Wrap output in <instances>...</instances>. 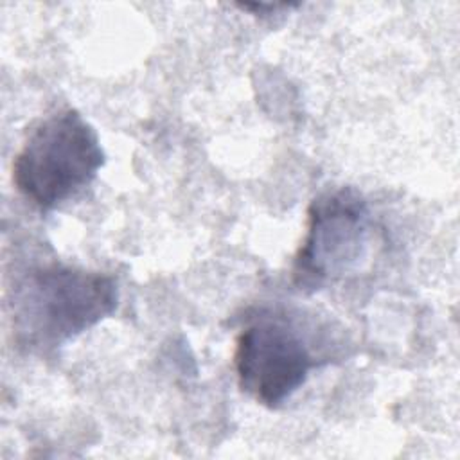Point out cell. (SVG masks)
Listing matches in <instances>:
<instances>
[{
    "instance_id": "obj_1",
    "label": "cell",
    "mask_w": 460,
    "mask_h": 460,
    "mask_svg": "<svg viewBox=\"0 0 460 460\" xmlns=\"http://www.w3.org/2000/svg\"><path fill=\"white\" fill-rule=\"evenodd\" d=\"M119 302L111 275L50 262L31 268L13 293V329L29 350L63 345L110 316Z\"/></svg>"
},
{
    "instance_id": "obj_4",
    "label": "cell",
    "mask_w": 460,
    "mask_h": 460,
    "mask_svg": "<svg viewBox=\"0 0 460 460\" xmlns=\"http://www.w3.org/2000/svg\"><path fill=\"white\" fill-rule=\"evenodd\" d=\"M320 359L295 318L262 311L237 334L234 367L243 392L266 408H279L305 381Z\"/></svg>"
},
{
    "instance_id": "obj_5",
    "label": "cell",
    "mask_w": 460,
    "mask_h": 460,
    "mask_svg": "<svg viewBox=\"0 0 460 460\" xmlns=\"http://www.w3.org/2000/svg\"><path fill=\"white\" fill-rule=\"evenodd\" d=\"M239 9L243 11H252V13H259L261 16H271L277 11H284V9H291V7H298V4H237Z\"/></svg>"
},
{
    "instance_id": "obj_3",
    "label": "cell",
    "mask_w": 460,
    "mask_h": 460,
    "mask_svg": "<svg viewBox=\"0 0 460 460\" xmlns=\"http://www.w3.org/2000/svg\"><path fill=\"white\" fill-rule=\"evenodd\" d=\"M368 237V205L354 187L318 194L307 207L305 235L293 257V286L316 291L341 279L365 257Z\"/></svg>"
},
{
    "instance_id": "obj_2",
    "label": "cell",
    "mask_w": 460,
    "mask_h": 460,
    "mask_svg": "<svg viewBox=\"0 0 460 460\" xmlns=\"http://www.w3.org/2000/svg\"><path fill=\"white\" fill-rule=\"evenodd\" d=\"M104 165L93 126L72 108L43 119L13 160L16 190L40 210H52L88 187Z\"/></svg>"
}]
</instances>
